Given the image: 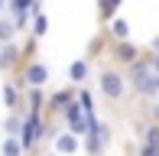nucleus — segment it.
Here are the masks:
<instances>
[{"instance_id":"nucleus-1","label":"nucleus","mask_w":159,"mask_h":156,"mask_svg":"<svg viewBox=\"0 0 159 156\" xmlns=\"http://www.w3.org/2000/svg\"><path fill=\"white\" fill-rule=\"evenodd\" d=\"M130 81H133V88L140 91V94H146V98L159 94V72H156L153 65H146V62H136V59H133Z\"/></svg>"},{"instance_id":"nucleus-2","label":"nucleus","mask_w":159,"mask_h":156,"mask_svg":"<svg viewBox=\"0 0 159 156\" xmlns=\"http://www.w3.org/2000/svg\"><path fill=\"white\" fill-rule=\"evenodd\" d=\"M98 85H101V94L111 98V101H120V98H124V88H127L124 78H120L117 72H111V68H107V72H101Z\"/></svg>"},{"instance_id":"nucleus-3","label":"nucleus","mask_w":159,"mask_h":156,"mask_svg":"<svg viewBox=\"0 0 159 156\" xmlns=\"http://www.w3.org/2000/svg\"><path fill=\"white\" fill-rule=\"evenodd\" d=\"M20 127H23V140H20V143H23V150H30L33 143H39V140H42V124L36 120V114H33L30 120H23Z\"/></svg>"},{"instance_id":"nucleus-4","label":"nucleus","mask_w":159,"mask_h":156,"mask_svg":"<svg viewBox=\"0 0 159 156\" xmlns=\"http://www.w3.org/2000/svg\"><path fill=\"white\" fill-rule=\"evenodd\" d=\"M46 78H49V72H46V65H39V62L26 68V81H30L33 88H39V85H46Z\"/></svg>"},{"instance_id":"nucleus-5","label":"nucleus","mask_w":159,"mask_h":156,"mask_svg":"<svg viewBox=\"0 0 159 156\" xmlns=\"http://www.w3.org/2000/svg\"><path fill=\"white\" fill-rule=\"evenodd\" d=\"M55 150L65 153V156H71L78 150V140H75V133H62V137H55Z\"/></svg>"},{"instance_id":"nucleus-6","label":"nucleus","mask_w":159,"mask_h":156,"mask_svg":"<svg viewBox=\"0 0 159 156\" xmlns=\"http://www.w3.org/2000/svg\"><path fill=\"white\" fill-rule=\"evenodd\" d=\"M68 78H71V81H75V85H81L84 78H88V62H84V59L71 62V68H68Z\"/></svg>"},{"instance_id":"nucleus-7","label":"nucleus","mask_w":159,"mask_h":156,"mask_svg":"<svg viewBox=\"0 0 159 156\" xmlns=\"http://www.w3.org/2000/svg\"><path fill=\"white\" fill-rule=\"evenodd\" d=\"M20 153H23V143L16 137H7L3 140V156H20Z\"/></svg>"},{"instance_id":"nucleus-8","label":"nucleus","mask_w":159,"mask_h":156,"mask_svg":"<svg viewBox=\"0 0 159 156\" xmlns=\"http://www.w3.org/2000/svg\"><path fill=\"white\" fill-rule=\"evenodd\" d=\"M111 33L117 39H127L130 36V23H127V20H114V23H111Z\"/></svg>"},{"instance_id":"nucleus-9","label":"nucleus","mask_w":159,"mask_h":156,"mask_svg":"<svg viewBox=\"0 0 159 156\" xmlns=\"http://www.w3.org/2000/svg\"><path fill=\"white\" fill-rule=\"evenodd\" d=\"M117 59H124V62H133V59H136V49L130 46V42H120V46H117Z\"/></svg>"},{"instance_id":"nucleus-10","label":"nucleus","mask_w":159,"mask_h":156,"mask_svg":"<svg viewBox=\"0 0 159 156\" xmlns=\"http://www.w3.org/2000/svg\"><path fill=\"white\" fill-rule=\"evenodd\" d=\"M10 7H13V10H16V13H26V10H39V7H36V0H10Z\"/></svg>"},{"instance_id":"nucleus-11","label":"nucleus","mask_w":159,"mask_h":156,"mask_svg":"<svg viewBox=\"0 0 159 156\" xmlns=\"http://www.w3.org/2000/svg\"><path fill=\"white\" fill-rule=\"evenodd\" d=\"M143 140H146L149 146H159V124H153V127H146V130H143Z\"/></svg>"},{"instance_id":"nucleus-12","label":"nucleus","mask_w":159,"mask_h":156,"mask_svg":"<svg viewBox=\"0 0 159 156\" xmlns=\"http://www.w3.org/2000/svg\"><path fill=\"white\" fill-rule=\"evenodd\" d=\"M13 30H16V26H13L10 20H0V42H10L13 39Z\"/></svg>"},{"instance_id":"nucleus-13","label":"nucleus","mask_w":159,"mask_h":156,"mask_svg":"<svg viewBox=\"0 0 159 156\" xmlns=\"http://www.w3.org/2000/svg\"><path fill=\"white\" fill-rule=\"evenodd\" d=\"M13 59H16V49H13V46H7V49H3V55H0V68L13 65Z\"/></svg>"},{"instance_id":"nucleus-14","label":"nucleus","mask_w":159,"mask_h":156,"mask_svg":"<svg viewBox=\"0 0 159 156\" xmlns=\"http://www.w3.org/2000/svg\"><path fill=\"white\" fill-rule=\"evenodd\" d=\"M3 104H7V108H16V88H10V85H7V88H3Z\"/></svg>"},{"instance_id":"nucleus-15","label":"nucleus","mask_w":159,"mask_h":156,"mask_svg":"<svg viewBox=\"0 0 159 156\" xmlns=\"http://www.w3.org/2000/svg\"><path fill=\"white\" fill-rule=\"evenodd\" d=\"M46 30H49V23H46V16H42L39 10H36V23H33V33H36V36H42V33H46Z\"/></svg>"},{"instance_id":"nucleus-16","label":"nucleus","mask_w":159,"mask_h":156,"mask_svg":"<svg viewBox=\"0 0 159 156\" xmlns=\"http://www.w3.org/2000/svg\"><path fill=\"white\" fill-rule=\"evenodd\" d=\"M16 133H20V120L10 117V120H7V137H16Z\"/></svg>"},{"instance_id":"nucleus-17","label":"nucleus","mask_w":159,"mask_h":156,"mask_svg":"<svg viewBox=\"0 0 159 156\" xmlns=\"http://www.w3.org/2000/svg\"><path fill=\"white\" fill-rule=\"evenodd\" d=\"M68 101H71V98H68V94L62 91V94H55V98H52V108H65Z\"/></svg>"},{"instance_id":"nucleus-18","label":"nucleus","mask_w":159,"mask_h":156,"mask_svg":"<svg viewBox=\"0 0 159 156\" xmlns=\"http://www.w3.org/2000/svg\"><path fill=\"white\" fill-rule=\"evenodd\" d=\"M140 156H159V146H149V143H146V146L140 150Z\"/></svg>"},{"instance_id":"nucleus-19","label":"nucleus","mask_w":159,"mask_h":156,"mask_svg":"<svg viewBox=\"0 0 159 156\" xmlns=\"http://www.w3.org/2000/svg\"><path fill=\"white\" fill-rule=\"evenodd\" d=\"M153 68H156V72H159V52L153 55Z\"/></svg>"},{"instance_id":"nucleus-20","label":"nucleus","mask_w":159,"mask_h":156,"mask_svg":"<svg viewBox=\"0 0 159 156\" xmlns=\"http://www.w3.org/2000/svg\"><path fill=\"white\" fill-rule=\"evenodd\" d=\"M153 117H156V124H159V104H156V108H153Z\"/></svg>"},{"instance_id":"nucleus-21","label":"nucleus","mask_w":159,"mask_h":156,"mask_svg":"<svg viewBox=\"0 0 159 156\" xmlns=\"http://www.w3.org/2000/svg\"><path fill=\"white\" fill-rule=\"evenodd\" d=\"M0 10H3V0H0Z\"/></svg>"}]
</instances>
